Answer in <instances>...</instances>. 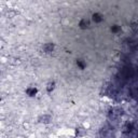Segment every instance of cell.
Returning <instances> with one entry per match:
<instances>
[{"label": "cell", "mask_w": 138, "mask_h": 138, "mask_svg": "<svg viewBox=\"0 0 138 138\" xmlns=\"http://www.w3.org/2000/svg\"><path fill=\"white\" fill-rule=\"evenodd\" d=\"M86 131L87 130H85V128L82 126V125L81 126H78L76 130H73V136H76L78 138H82V137H84L86 135Z\"/></svg>", "instance_id": "1"}, {"label": "cell", "mask_w": 138, "mask_h": 138, "mask_svg": "<svg viewBox=\"0 0 138 138\" xmlns=\"http://www.w3.org/2000/svg\"><path fill=\"white\" fill-rule=\"evenodd\" d=\"M52 121V117L50 114H43L39 118V122L40 123H44V124H47V123H50Z\"/></svg>", "instance_id": "2"}, {"label": "cell", "mask_w": 138, "mask_h": 138, "mask_svg": "<svg viewBox=\"0 0 138 138\" xmlns=\"http://www.w3.org/2000/svg\"><path fill=\"white\" fill-rule=\"evenodd\" d=\"M55 86H56L55 82H54V81H50L49 83L47 84V86H45V89H47V92H48V93H52V92L55 90Z\"/></svg>", "instance_id": "3"}, {"label": "cell", "mask_w": 138, "mask_h": 138, "mask_svg": "<svg viewBox=\"0 0 138 138\" xmlns=\"http://www.w3.org/2000/svg\"><path fill=\"white\" fill-rule=\"evenodd\" d=\"M53 49H54V44H52V43H47V44H44V45H43V50H44L45 53H50V52H52Z\"/></svg>", "instance_id": "4"}, {"label": "cell", "mask_w": 138, "mask_h": 138, "mask_svg": "<svg viewBox=\"0 0 138 138\" xmlns=\"http://www.w3.org/2000/svg\"><path fill=\"white\" fill-rule=\"evenodd\" d=\"M26 93H27V95L30 96V97L36 96V94H37V89L36 87H28V89L26 90Z\"/></svg>", "instance_id": "5"}, {"label": "cell", "mask_w": 138, "mask_h": 138, "mask_svg": "<svg viewBox=\"0 0 138 138\" xmlns=\"http://www.w3.org/2000/svg\"><path fill=\"white\" fill-rule=\"evenodd\" d=\"M93 21L94 22H97V23L102 22L103 21V16L100 15L99 13H95V14H93Z\"/></svg>", "instance_id": "6"}, {"label": "cell", "mask_w": 138, "mask_h": 138, "mask_svg": "<svg viewBox=\"0 0 138 138\" xmlns=\"http://www.w3.org/2000/svg\"><path fill=\"white\" fill-rule=\"evenodd\" d=\"M90 26V22L87 21V20H85V18H84V20H82L81 22H80V27H81V28H87V27Z\"/></svg>", "instance_id": "7"}, {"label": "cell", "mask_w": 138, "mask_h": 138, "mask_svg": "<svg viewBox=\"0 0 138 138\" xmlns=\"http://www.w3.org/2000/svg\"><path fill=\"white\" fill-rule=\"evenodd\" d=\"M82 126H83V127L85 128V130H89V128L91 127V124H90L89 122H84L83 124H82Z\"/></svg>", "instance_id": "8"}]
</instances>
